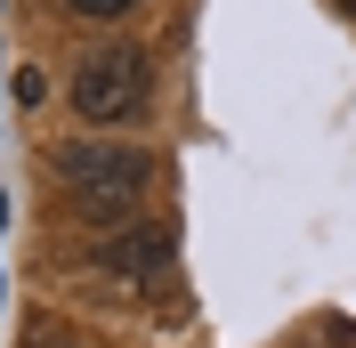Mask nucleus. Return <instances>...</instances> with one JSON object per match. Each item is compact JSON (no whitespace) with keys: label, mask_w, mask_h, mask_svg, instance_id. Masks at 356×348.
<instances>
[{"label":"nucleus","mask_w":356,"mask_h":348,"mask_svg":"<svg viewBox=\"0 0 356 348\" xmlns=\"http://www.w3.org/2000/svg\"><path fill=\"white\" fill-rule=\"evenodd\" d=\"M73 106H81V122H97V130L138 122V113L154 106V57H146L138 41L89 49L81 65H73Z\"/></svg>","instance_id":"nucleus-1"},{"label":"nucleus","mask_w":356,"mask_h":348,"mask_svg":"<svg viewBox=\"0 0 356 348\" xmlns=\"http://www.w3.org/2000/svg\"><path fill=\"white\" fill-rule=\"evenodd\" d=\"M57 171H65L73 195H122V203H138V195H146V178H154V162H146V146L65 138V146H57Z\"/></svg>","instance_id":"nucleus-2"},{"label":"nucleus","mask_w":356,"mask_h":348,"mask_svg":"<svg viewBox=\"0 0 356 348\" xmlns=\"http://www.w3.org/2000/svg\"><path fill=\"white\" fill-rule=\"evenodd\" d=\"M162 267H170V227H122V235L97 243V276L138 283V276H162Z\"/></svg>","instance_id":"nucleus-3"},{"label":"nucleus","mask_w":356,"mask_h":348,"mask_svg":"<svg viewBox=\"0 0 356 348\" xmlns=\"http://www.w3.org/2000/svg\"><path fill=\"white\" fill-rule=\"evenodd\" d=\"M73 211H81L89 227H106V235H122V227H130V211H138V203H122V195H73Z\"/></svg>","instance_id":"nucleus-4"},{"label":"nucleus","mask_w":356,"mask_h":348,"mask_svg":"<svg viewBox=\"0 0 356 348\" xmlns=\"http://www.w3.org/2000/svg\"><path fill=\"white\" fill-rule=\"evenodd\" d=\"M65 8H73V17H130L138 0H65Z\"/></svg>","instance_id":"nucleus-5"},{"label":"nucleus","mask_w":356,"mask_h":348,"mask_svg":"<svg viewBox=\"0 0 356 348\" xmlns=\"http://www.w3.org/2000/svg\"><path fill=\"white\" fill-rule=\"evenodd\" d=\"M41 97H49V81H41L33 65H24V73H17V106H41Z\"/></svg>","instance_id":"nucleus-6"},{"label":"nucleus","mask_w":356,"mask_h":348,"mask_svg":"<svg viewBox=\"0 0 356 348\" xmlns=\"http://www.w3.org/2000/svg\"><path fill=\"white\" fill-rule=\"evenodd\" d=\"M24 348H73V340H65L57 324H41V332H24Z\"/></svg>","instance_id":"nucleus-7"},{"label":"nucleus","mask_w":356,"mask_h":348,"mask_svg":"<svg viewBox=\"0 0 356 348\" xmlns=\"http://www.w3.org/2000/svg\"><path fill=\"white\" fill-rule=\"evenodd\" d=\"M332 348H356V340H348V332H340V324H332Z\"/></svg>","instance_id":"nucleus-8"},{"label":"nucleus","mask_w":356,"mask_h":348,"mask_svg":"<svg viewBox=\"0 0 356 348\" xmlns=\"http://www.w3.org/2000/svg\"><path fill=\"white\" fill-rule=\"evenodd\" d=\"M340 8H348V17H356V0H340Z\"/></svg>","instance_id":"nucleus-9"}]
</instances>
